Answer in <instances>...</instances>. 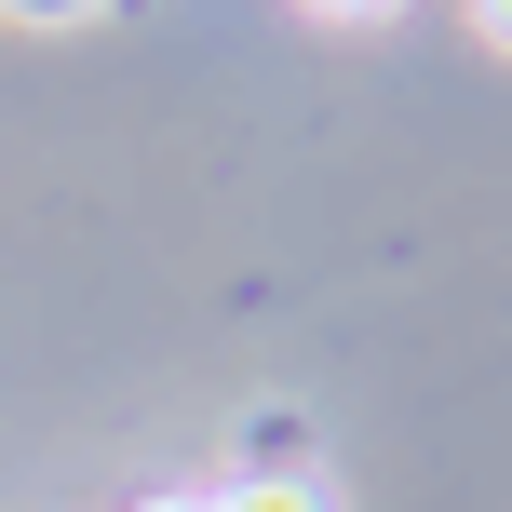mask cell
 Instances as JSON below:
<instances>
[{
	"mask_svg": "<svg viewBox=\"0 0 512 512\" xmlns=\"http://www.w3.org/2000/svg\"><path fill=\"white\" fill-rule=\"evenodd\" d=\"M216 512H337V499H324V472H243Z\"/></svg>",
	"mask_w": 512,
	"mask_h": 512,
	"instance_id": "obj_1",
	"label": "cell"
},
{
	"mask_svg": "<svg viewBox=\"0 0 512 512\" xmlns=\"http://www.w3.org/2000/svg\"><path fill=\"white\" fill-rule=\"evenodd\" d=\"M0 14H14V27H81L95 0H0Z\"/></svg>",
	"mask_w": 512,
	"mask_h": 512,
	"instance_id": "obj_2",
	"label": "cell"
},
{
	"mask_svg": "<svg viewBox=\"0 0 512 512\" xmlns=\"http://www.w3.org/2000/svg\"><path fill=\"white\" fill-rule=\"evenodd\" d=\"M486 41H512V0H486Z\"/></svg>",
	"mask_w": 512,
	"mask_h": 512,
	"instance_id": "obj_3",
	"label": "cell"
},
{
	"mask_svg": "<svg viewBox=\"0 0 512 512\" xmlns=\"http://www.w3.org/2000/svg\"><path fill=\"white\" fill-rule=\"evenodd\" d=\"M324 14H378V0H324Z\"/></svg>",
	"mask_w": 512,
	"mask_h": 512,
	"instance_id": "obj_4",
	"label": "cell"
},
{
	"mask_svg": "<svg viewBox=\"0 0 512 512\" xmlns=\"http://www.w3.org/2000/svg\"><path fill=\"white\" fill-rule=\"evenodd\" d=\"M162 512H216V499H162Z\"/></svg>",
	"mask_w": 512,
	"mask_h": 512,
	"instance_id": "obj_5",
	"label": "cell"
}]
</instances>
